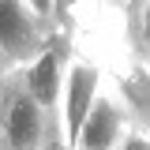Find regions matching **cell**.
Returning a JSON list of instances; mask_svg holds the SVG:
<instances>
[{"mask_svg": "<svg viewBox=\"0 0 150 150\" xmlns=\"http://www.w3.org/2000/svg\"><path fill=\"white\" fill-rule=\"evenodd\" d=\"M56 4H26V0H0V68L19 75L56 41L53 19Z\"/></svg>", "mask_w": 150, "mask_h": 150, "instance_id": "cell-1", "label": "cell"}, {"mask_svg": "<svg viewBox=\"0 0 150 150\" xmlns=\"http://www.w3.org/2000/svg\"><path fill=\"white\" fill-rule=\"evenodd\" d=\"M0 139L8 150H56L60 143V120L56 112L41 109L34 98L26 94V86L19 83V75H11L4 105H0Z\"/></svg>", "mask_w": 150, "mask_h": 150, "instance_id": "cell-2", "label": "cell"}, {"mask_svg": "<svg viewBox=\"0 0 150 150\" xmlns=\"http://www.w3.org/2000/svg\"><path fill=\"white\" fill-rule=\"evenodd\" d=\"M101 68L86 60V56H75L71 68H68V79H64V98H60V146L71 150L75 139H79V128L86 124L90 109L101 98Z\"/></svg>", "mask_w": 150, "mask_h": 150, "instance_id": "cell-3", "label": "cell"}, {"mask_svg": "<svg viewBox=\"0 0 150 150\" xmlns=\"http://www.w3.org/2000/svg\"><path fill=\"white\" fill-rule=\"evenodd\" d=\"M131 131V112L128 101L120 94H101L98 105L90 109L86 124L79 128V139H75L71 150H116L124 143V135Z\"/></svg>", "mask_w": 150, "mask_h": 150, "instance_id": "cell-4", "label": "cell"}, {"mask_svg": "<svg viewBox=\"0 0 150 150\" xmlns=\"http://www.w3.org/2000/svg\"><path fill=\"white\" fill-rule=\"evenodd\" d=\"M68 68H71V56H68V45L56 38L45 53L38 56L30 68H23L19 83L26 86V94L34 98L41 109H49L60 116V98H64V79H68Z\"/></svg>", "mask_w": 150, "mask_h": 150, "instance_id": "cell-5", "label": "cell"}, {"mask_svg": "<svg viewBox=\"0 0 150 150\" xmlns=\"http://www.w3.org/2000/svg\"><path fill=\"white\" fill-rule=\"evenodd\" d=\"M116 150H150V131H139V128H131L128 135H124V143Z\"/></svg>", "mask_w": 150, "mask_h": 150, "instance_id": "cell-6", "label": "cell"}, {"mask_svg": "<svg viewBox=\"0 0 150 150\" xmlns=\"http://www.w3.org/2000/svg\"><path fill=\"white\" fill-rule=\"evenodd\" d=\"M135 26H139V38H143V45L150 49V0L135 8Z\"/></svg>", "mask_w": 150, "mask_h": 150, "instance_id": "cell-7", "label": "cell"}, {"mask_svg": "<svg viewBox=\"0 0 150 150\" xmlns=\"http://www.w3.org/2000/svg\"><path fill=\"white\" fill-rule=\"evenodd\" d=\"M8 83H11V75L0 71V105H4V94H8Z\"/></svg>", "mask_w": 150, "mask_h": 150, "instance_id": "cell-8", "label": "cell"}, {"mask_svg": "<svg viewBox=\"0 0 150 150\" xmlns=\"http://www.w3.org/2000/svg\"><path fill=\"white\" fill-rule=\"evenodd\" d=\"M0 150H8V146H4V139H0Z\"/></svg>", "mask_w": 150, "mask_h": 150, "instance_id": "cell-9", "label": "cell"}, {"mask_svg": "<svg viewBox=\"0 0 150 150\" xmlns=\"http://www.w3.org/2000/svg\"><path fill=\"white\" fill-rule=\"evenodd\" d=\"M56 150H64V146H56Z\"/></svg>", "mask_w": 150, "mask_h": 150, "instance_id": "cell-10", "label": "cell"}]
</instances>
